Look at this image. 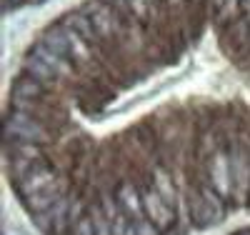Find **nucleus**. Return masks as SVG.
<instances>
[{
	"label": "nucleus",
	"instance_id": "1",
	"mask_svg": "<svg viewBox=\"0 0 250 235\" xmlns=\"http://www.w3.org/2000/svg\"><path fill=\"white\" fill-rule=\"evenodd\" d=\"M3 138L5 143L20 140V143H35V145H45V148H53V143L58 140V135L45 123H40L38 118L28 113H18V110H8V115L3 118Z\"/></svg>",
	"mask_w": 250,
	"mask_h": 235
},
{
	"label": "nucleus",
	"instance_id": "2",
	"mask_svg": "<svg viewBox=\"0 0 250 235\" xmlns=\"http://www.w3.org/2000/svg\"><path fill=\"white\" fill-rule=\"evenodd\" d=\"M230 170H233V203L238 208L250 200V148L238 138H230Z\"/></svg>",
	"mask_w": 250,
	"mask_h": 235
},
{
	"label": "nucleus",
	"instance_id": "3",
	"mask_svg": "<svg viewBox=\"0 0 250 235\" xmlns=\"http://www.w3.org/2000/svg\"><path fill=\"white\" fill-rule=\"evenodd\" d=\"M205 170H208V183L215 193L228 203L233 200V170H230V148L223 145L218 150L208 158L205 163Z\"/></svg>",
	"mask_w": 250,
	"mask_h": 235
},
{
	"label": "nucleus",
	"instance_id": "4",
	"mask_svg": "<svg viewBox=\"0 0 250 235\" xmlns=\"http://www.w3.org/2000/svg\"><path fill=\"white\" fill-rule=\"evenodd\" d=\"M138 188H140V198H143V208H145V218H148L163 235L170 233L178 225V220H180L175 215V210L158 195V190L153 188V183H145V185H138Z\"/></svg>",
	"mask_w": 250,
	"mask_h": 235
},
{
	"label": "nucleus",
	"instance_id": "5",
	"mask_svg": "<svg viewBox=\"0 0 250 235\" xmlns=\"http://www.w3.org/2000/svg\"><path fill=\"white\" fill-rule=\"evenodd\" d=\"M250 45V23L245 18H238L235 23H230L225 30H220V48L233 55V58H243L248 53Z\"/></svg>",
	"mask_w": 250,
	"mask_h": 235
},
{
	"label": "nucleus",
	"instance_id": "6",
	"mask_svg": "<svg viewBox=\"0 0 250 235\" xmlns=\"http://www.w3.org/2000/svg\"><path fill=\"white\" fill-rule=\"evenodd\" d=\"M28 53H33L35 58H40L43 63H48V65H50L60 78H65V80H68V78H78V75H80V70H78V65H75L73 60L62 58V55H58V53H53V50H50V48H45L40 40H35V43H33Z\"/></svg>",
	"mask_w": 250,
	"mask_h": 235
},
{
	"label": "nucleus",
	"instance_id": "7",
	"mask_svg": "<svg viewBox=\"0 0 250 235\" xmlns=\"http://www.w3.org/2000/svg\"><path fill=\"white\" fill-rule=\"evenodd\" d=\"M60 23L62 25H68V28H73L78 35H83V38H85L88 43H90V45L95 48L98 45V33H95V28H93V20L85 15V13H83L80 8L78 10H70V13H65V15H62L60 18Z\"/></svg>",
	"mask_w": 250,
	"mask_h": 235
},
{
	"label": "nucleus",
	"instance_id": "8",
	"mask_svg": "<svg viewBox=\"0 0 250 235\" xmlns=\"http://www.w3.org/2000/svg\"><path fill=\"white\" fill-rule=\"evenodd\" d=\"M50 90L45 88L43 83H38L35 78L25 75L23 70H20L10 85V95H20V98H45Z\"/></svg>",
	"mask_w": 250,
	"mask_h": 235
},
{
	"label": "nucleus",
	"instance_id": "9",
	"mask_svg": "<svg viewBox=\"0 0 250 235\" xmlns=\"http://www.w3.org/2000/svg\"><path fill=\"white\" fill-rule=\"evenodd\" d=\"M73 235H95L93 220L88 215V210H83L78 218H73Z\"/></svg>",
	"mask_w": 250,
	"mask_h": 235
},
{
	"label": "nucleus",
	"instance_id": "10",
	"mask_svg": "<svg viewBox=\"0 0 250 235\" xmlns=\"http://www.w3.org/2000/svg\"><path fill=\"white\" fill-rule=\"evenodd\" d=\"M133 228H135V235H160V230L148 220V218H140V220H135L133 223Z\"/></svg>",
	"mask_w": 250,
	"mask_h": 235
},
{
	"label": "nucleus",
	"instance_id": "11",
	"mask_svg": "<svg viewBox=\"0 0 250 235\" xmlns=\"http://www.w3.org/2000/svg\"><path fill=\"white\" fill-rule=\"evenodd\" d=\"M225 3H228V0H208V8H210V13L215 15V13H218Z\"/></svg>",
	"mask_w": 250,
	"mask_h": 235
},
{
	"label": "nucleus",
	"instance_id": "12",
	"mask_svg": "<svg viewBox=\"0 0 250 235\" xmlns=\"http://www.w3.org/2000/svg\"><path fill=\"white\" fill-rule=\"evenodd\" d=\"M25 0H3V10H15V8H20Z\"/></svg>",
	"mask_w": 250,
	"mask_h": 235
},
{
	"label": "nucleus",
	"instance_id": "13",
	"mask_svg": "<svg viewBox=\"0 0 250 235\" xmlns=\"http://www.w3.org/2000/svg\"><path fill=\"white\" fill-rule=\"evenodd\" d=\"M243 18L250 23V0H243Z\"/></svg>",
	"mask_w": 250,
	"mask_h": 235
},
{
	"label": "nucleus",
	"instance_id": "14",
	"mask_svg": "<svg viewBox=\"0 0 250 235\" xmlns=\"http://www.w3.org/2000/svg\"><path fill=\"white\" fill-rule=\"evenodd\" d=\"M3 235H20V233H18V230H13V228H8V230H5Z\"/></svg>",
	"mask_w": 250,
	"mask_h": 235
},
{
	"label": "nucleus",
	"instance_id": "15",
	"mask_svg": "<svg viewBox=\"0 0 250 235\" xmlns=\"http://www.w3.org/2000/svg\"><path fill=\"white\" fill-rule=\"evenodd\" d=\"M28 3H43V0H28Z\"/></svg>",
	"mask_w": 250,
	"mask_h": 235
}]
</instances>
